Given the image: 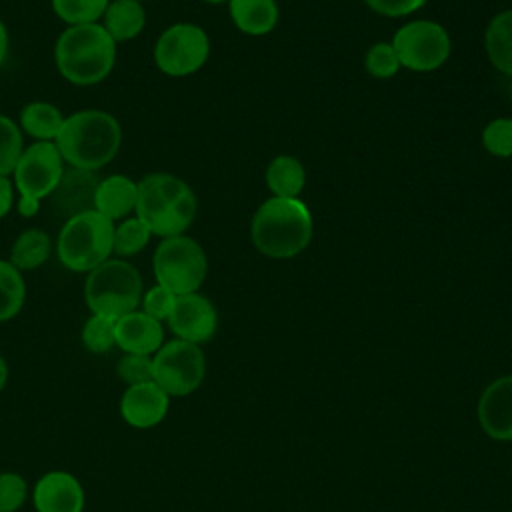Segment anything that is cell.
<instances>
[{"label": "cell", "mask_w": 512, "mask_h": 512, "mask_svg": "<svg viewBox=\"0 0 512 512\" xmlns=\"http://www.w3.org/2000/svg\"><path fill=\"white\" fill-rule=\"evenodd\" d=\"M32 502L36 512H82L84 488L70 472L54 470L38 478Z\"/></svg>", "instance_id": "14"}, {"label": "cell", "mask_w": 512, "mask_h": 512, "mask_svg": "<svg viewBox=\"0 0 512 512\" xmlns=\"http://www.w3.org/2000/svg\"><path fill=\"white\" fill-rule=\"evenodd\" d=\"M210 54L208 34L190 22L168 26L154 44V62L160 72L182 78L198 72Z\"/></svg>", "instance_id": "8"}, {"label": "cell", "mask_w": 512, "mask_h": 512, "mask_svg": "<svg viewBox=\"0 0 512 512\" xmlns=\"http://www.w3.org/2000/svg\"><path fill=\"white\" fill-rule=\"evenodd\" d=\"M8 56V30L6 24L0 20V66Z\"/></svg>", "instance_id": "37"}, {"label": "cell", "mask_w": 512, "mask_h": 512, "mask_svg": "<svg viewBox=\"0 0 512 512\" xmlns=\"http://www.w3.org/2000/svg\"><path fill=\"white\" fill-rule=\"evenodd\" d=\"M250 234L264 256L292 258L312 240V214L298 198L272 196L256 210Z\"/></svg>", "instance_id": "4"}, {"label": "cell", "mask_w": 512, "mask_h": 512, "mask_svg": "<svg viewBox=\"0 0 512 512\" xmlns=\"http://www.w3.org/2000/svg\"><path fill=\"white\" fill-rule=\"evenodd\" d=\"M110 0H52L54 14L68 26L98 22Z\"/></svg>", "instance_id": "26"}, {"label": "cell", "mask_w": 512, "mask_h": 512, "mask_svg": "<svg viewBox=\"0 0 512 512\" xmlns=\"http://www.w3.org/2000/svg\"><path fill=\"white\" fill-rule=\"evenodd\" d=\"M482 146L498 158L512 156V118H496L482 130Z\"/></svg>", "instance_id": "29"}, {"label": "cell", "mask_w": 512, "mask_h": 512, "mask_svg": "<svg viewBox=\"0 0 512 512\" xmlns=\"http://www.w3.org/2000/svg\"><path fill=\"white\" fill-rule=\"evenodd\" d=\"M484 48L492 66L512 78V10H504L490 20Z\"/></svg>", "instance_id": "21"}, {"label": "cell", "mask_w": 512, "mask_h": 512, "mask_svg": "<svg viewBox=\"0 0 512 512\" xmlns=\"http://www.w3.org/2000/svg\"><path fill=\"white\" fill-rule=\"evenodd\" d=\"M364 2L376 14L390 16V18L408 16L426 4V0H364Z\"/></svg>", "instance_id": "34"}, {"label": "cell", "mask_w": 512, "mask_h": 512, "mask_svg": "<svg viewBox=\"0 0 512 512\" xmlns=\"http://www.w3.org/2000/svg\"><path fill=\"white\" fill-rule=\"evenodd\" d=\"M152 232L138 216H128L114 224V242H112V254L116 258H130L136 256L146 248L150 242Z\"/></svg>", "instance_id": "25"}, {"label": "cell", "mask_w": 512, "mask_h": 512, "mask_svg": "<svg viewBox=\"0 0 512 512\" xmlns=\"http://www.w3.org/2000/svg\"><path fill=\"white\" fill-rule=\"evenodd\" d=\"M304 182V166L294 156L280 154L272 158V162L266 168V184L276 198H298V194L304 188Z\"/></svg>", "instance_id": "22"}, {"label": "cell", "mask_w": 512, "mask_h": 512, "mask_svg": "<svg viewBox=\"0 0 512 512\" xmlns=\"http://www.w3.org/2000/svg\"><path fill=\"white\" fill-rule=\"evenodd\" d=\"M174 302H176V294L170 292L168 288L156 284L142 294L140 306H142V312H146L148 316L162 322V320H168V316L174 308Z\"/></svg>", "instance_id": "33"}, {"label": "cell", "mask_w": 512, "mask_h": 512, "mask_svg": "<svg viewBox=\"0 0 512 512\" xmlns=\"http://www.w3.org/2000/svg\"><path fill=\"white\" fill-rule=\"evenodd\" d=\"M154 382L168 396H188L200 388L206 374V358L198 344L174 338L152 356Z\"/></svg>", "instance_id": "9"}, {"label": "cell", "mask_w": 512, "mask_h": 512, "mask_svg": "<svg viewBox=\"0 0 512 512\" xmlns=\"http://www.w3.org/2000/svg\"><path fill=\"white\" fill-rule=\"evenodd\" d=\"M52 252V240L42 228H26L18 234L10 250V262L22 270L40 268Z\"/></svg>", "instance_id": "23"}, {"label": "cell", "mask_w": 512, "mask_h": 512, "mask_svg": "<svg viewBox=\"0 0 512 512\" xmlns=\"http://www.w3.org/2000/svg\"><path fill=\"white\" fill-rule=\"evenodd\" d=\"M64 114L50 102H28L20 112V130L34 138V142H54L62 124Z\"/></svg>", "instance_id": "20"}, {"label": "cell", "mask_w": 512, "mask_h": 512, "mask_svg": "<svg viewBox=\"0 0 512 512\" xmlns=\"http://www.w3.org/2000/svg\"><path fill=\"white\" fill-rule=\"evenodd\" d=\"M54 144L64 164L74 170L94 172L118 154L122 128L110 112L88 108L64 118Z\"/></svg>", "instance_id": "1"}, {"label": "cell", "mask_w": 512, "mask_h": 512, "mask_svg": "<svg viewBox=\"0 0 512 512\" xmlns=\"http://www.w3.org/2000/svg\"><path fill=\"white\" fill-rule=\"evenodd\" d=\"M102 26L116 44L128 42L136 38L146 26L144 6L140 0H110L102 16Z\"/></svg>", "instance_id": "18"}, {"label": "cell", "mask_w": 512, "mask_h": 512, "mask_svg": "<svg viewBox=\"0 0 512 512\" xmlns=\"http://www.w3.org/2000/svg\"><path fill=\"white\" fill-rule=\"evenodd\" d=\"M196 196L178 176L168 172L146 174L138 182L134 216H138L152 236L170 238L184 234L196 216Z\"/></svg>", "instance_id": "2"}, {"label": "cell", "mask_w": 512, "mask_h": 512, "mask_svg": "<svg viewBox=\"0 0 512 512\" xmlns=\"http://www.w3.org/2000/svg\"><path fill=\"white\" fill-rule=\"evenodd\" d=\"M206 2H210V4H218V2H224V0H206Z\"/></svg>", "instance_id": "39"}, {"label": "cell", "mask_w": 512, "mask_h": 512, "mask_svg": "<svg viewBox=\"0 0 512 512\" xmlns=\"http://www.w3.org/2000/svg\"><path fill=\"white\" fill-rule=\"evenodd\" d=\"M392 48L400 66L414 72H430L440 68L450 56V36L434 20H414L398 28Z\"/></svg>", "instance_id": "10"}, {"label": "cell", "mask_w": 512, "mask_h": 512, "mask_svg": "<svg viewBox=\"0 0 512 512\" xmlns=\"http://www.w3.org/2000/svg\"><path fill=\"white\" fill-rule=\"evenodd\" d=\"M24 152L22 130L6 114H0V176H12Z\"/></svg>", "instance_id": "27"}, {"label": "cell", "mask_w": 512, "mask_h": 512, "mask_svg": "<svg viewBox=\"0 0 512 512\" xmlns=\"http://www.w3.org/2000/svg\"><path fill=\"white\" fill-rule=\"evenodd\" d=\"M6 380H8V364H6V360L0 356V390L6 386Z\"/></svg>", "instance_id": "38"}, {"label": "cell", "mask_w": 512, "mask_h": 512, "mask_svg": "<svg viewBox=\"0 0 512 512\" xmlns=\"http://www.w3.org/2000/svg\"><path fill=\"white\" fill-rule=\"evenodd\" d=\"M64 178V158L54 142H32L24 148L14 172L12 182L18 196L46 198L54 194Z\"/></svg>", "instance_id": "11"}, {"label": "cell", "mask_w": 512, "mask_h": 512, "mask_svg": "<svg viewBox=\"0 0 512 512\" xmlns=\"http://www.w3.org/2000/svg\"><path fill=\"white\" fill-rule=\"evenodd\" d=\"M142 294V276L124 258H108L90 270L84 282V298L90 312L116 320L138 310Z\"/></svg>", "instance_id": "6"}, {"label": "cell", "mask_w": 512, "mask_h": 512, "mask_svg": "<svg viewBox=\"0 0 512 512\" xmlns=\"http://www.w3.org/2000/svg\"><path fill=\"white\" fill-rule=\"evenodd\" d=\"M164 344L162 322L142 310L128 312L116 320V346L124 354L154 356Z\"/></svg>", "instance_id": "16"}, {"label": "cell", "mask_w": 512, "mask_h": 512, "mask_svg": "<svg viewBox=\"0 0 512 512\" xmlns=\"http://www.w3.org/2000/svg\"><path fill=\"white\" fill-rule=\"evenodd\" d=\"M54 62L70 84L92 86L110 76L116 64V42L98 22L66 26L56 40Z\"/></svg>", "instance_id": "3"}, {"label": "cell", "mask_w": 512, "mask_h": 512, "mask_svg": "<svg viewBox=\"0 0 512 512\" xmlns=\"http://www.w3.org/2000/svg\"><path fill=\"white\" fill-rule=\"evenodd\" d=\"M136 198L138 182L124 174H112L94 186L92 208L110 222H120L136 210Z\"/></svg>", "instance_id": "17"}, {"label": "cell", "mask_w": 512, "mask_h": 512, "mask_svg": "<svg viewBox=\"0 0 512 512\" xmlns=\"http://www.w3.org/2000/svg\"><path fill=\"white\" fill-rule=\"evenodd\" d=\"M118 376L128 384H142L154 380V364L152 356L144 354H124L116 364Z\"/></svg>", "instance_id": "31"}, {"label": "cell", "mask_w": 512, "mask_h": 512, "mask_svg": "<svg viewBox=\"0 0 512 512\" xmlns=\"http://www.w3.org/2000/svg\"><path fill=\"white\" fill-rule=\"evenodd\" d=\"M478 422L494 440H512V376L490 382L478 400Z\"/></svg>", "instance_id": "15"}, {"label": "cell", "mask_w": 512, "mask_h": 512, "mask_svg": "<svg viewBox=\"0 0 512 512\" xmlns=\"http://www.w3.org/2000/svg\"><path fill=\"white\" fill-rule=\"evenodd\" d=\"M166 322L176 338L200 346L216 334L218 314L214 304L206 296L190 292L176 296L174 308Z\"/></svg>", "instance_id": "12"}, {"label": "cell", "mask_w": 512, "mask_h": 512, "mask_svg": "<svg viewBox=\"0 0 512 512\" xmlns=\"http://www.w3.org/2000/svg\"><path fill=\"white\" fill-rule=\"evenodd\" d=\"M170 408V396L154 382L132 384L120 398V416L134 428H152L164 420Z\"/></svg>", "instance_id": "13"}, {"label": "cell", "mask_w": 512, "mask_h": 512, "mask_svg": "<svg viewBox=\"0 0 512 512\" xmlns=\"http://www.w3.org/2000/svg\"><path fill=\"white\" fill-rule=\"evenodd\" d=\"M26 284L22 272L10 262L0 258V322L12 320L24 306Z\"/></svg>", "instance_id": "24"}, {"label": "cell", "mask_w": 512, "mask_h": 512, "mask_svg": "<svg viewBox=\"0 0 512 512\" xmlns=\"http://www.w3.org/2000/svg\"><path fill=\"white\" fill-rule=\"evenodd\" d=\"M14 196H16V188L14 182L8 176H0V220L4 216H8V212L14 206Z\"/></svg>", "instance_id": "35"}, {"label": "cell", "mask_w": 512, "mask_h": 512, "mask_svg": "<svg viewBox=\"0 0 512 512\" xmlns=\"http://www.w3.org/2000/svg\"><path fill=\"white\" fill-rule=\"evenodd\" d=\"M230 16L244 34L262 36L276 26L278 6L274 0H230Z\"/></svg>", "instance_id": "19"}, {"label": "cell", "mask_w": 512, "mask_h": 512, "mask_svg": "<svg viewBox=\"0 0 512 512\" xmlns=\"http://www.w3.org/2000/svg\"><path fill=\"white\" fill-rule=\"evenodd\" d=\"M510 96H512V86H510Z\"/></svg>", "instance_id": "40"}, {"label": "cell", "mask_w": 512, "mask_h": 512, "mask_svg": "<svg viewBox=\"0 0 512 512\" xmlns=\"http://www.w3.org/2000/svg\"><path fill=\"white\" fill-rule=\"evenodd\" d=\"M366 70L374 78H392L400 70V60L390 42L374 44L364 58Z\"/></svg>", "instance_id": "30"}, {"label": "cell", "mask_w": 512, "mask_h": 512, "mask_svg": "<svg viewBox=\"0 0 512 512\" xmlns=\"http://www.w3.org/2000/svg\"><path fill=\"white\" fill-rule=\"evenodd\" d=\"M114 222L94 208L68 216L58 232L56 254L64 268L72 272H90L112 258Z\"/></svg>", "instance_id": "5"}, {"label": "cell", "mask_w": 512, "mask_h": 512, "mask_svg": "<svg viewBox=\"0 0 512 512\" xmlns=\"http://www.w3.org/2000/svg\"><path fill=\"white\" fill-rule=\"evenodd\" d=\"M28 498V484L16 472L0 474V512H16Z\"/></svg>", "instance_id": "32"}, {"label": "cell", "mask_w": 512, "mask_h": 512, "mask_svg": "<svg viewBox=\"0 0 512 512\" xmlns=\"http://www.w3.org/2000/svg\"><path fill=\"white\" fill-rule=\"evenodd\" d=\"M156 284L168 288L176 296L198 292L208 272L204 248L190 236L178 234L162 238L152 256Z\"/></svg>", "instance_id": "7"}, {"label": "cell", "mask_w": 512, "mask_h": 512, "mask_svg": "<svg viewBox=\"0 0 512 512\" xmlns=\"http://www.w3.org/2000/svg\"><path fill=\"white\" fill-rule=\"evenodd\" d=\"M82 344L94 354H104L116 346V318L92 314L84 322Z\"/></svg>", "instance_id": "28"}, {"label": "cell", "mask_w": 512, "mask_h": 512, "mask_svg": "<svg viewBox=\"0 0 512 512\" xmlns=\"http://www.w3.org/2000/svg\"><path fill=\"white\" fill-rule=\"evenodd\" d=\"M16 210H18L20 216L32 218V216H36L40 212V200L38 198H30V196H18Z\"/></svg>", "instance_id": "36"}]
</instances>
